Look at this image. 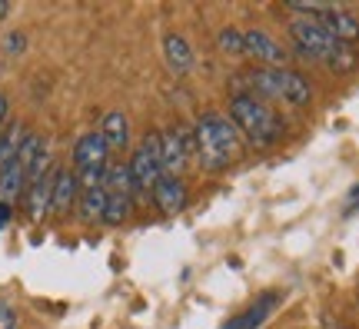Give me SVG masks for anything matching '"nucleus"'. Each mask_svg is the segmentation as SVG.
Returning a JSON list of instances; mask_svg holds the SVG:
<instances>
[{"label":"nucleus","instance_id":"nucleus-27","mask_svg":"<svg viewBox=\"0 0 359 329\" xmlns=\"http://www.w3.org/2000/svg\"><path fill=\"white\" fill-rule=\"evenodd\" d=\"M353 210H359V187L349 193V200H346V213H353Z\"/></svg>","mask_w":359,"mask_h":329},{"label":"nucleus","instance_id":"nucleus-6","mask_svg":"<svg viewBox=\"0 0 359 329\" xmlns=\"http://www.w3.org/2000/svg\"><path fill=\"white\" fill-rule=\"evenodd\" d=\"M107 156H110V147H107V140H103L100 130H87V133L74 143V166H77V170L107 166L110 163Z\"/></svg>","mask_w":359,"mask_h":329},{"label":"nucleus","instance_id":"nucleus-15","mask_svg":"<svg viewBox=\"0 0 359 329\" xmlns=\"http://www.w3.org/2000/svg\"><path fill=\"white\" fill-rule=\"evenodd\" d=\"M273 306H276V293H266V296H259V303H253L246 313L233 316L230 323H226V329H259L266 323L269 313H273Z\"/></svg>","mask_w":359,"mask_h":329},{"label":"nucleus","instance_id":"nucleus-28","mask_svg":"<svg viewBox=\"0 0 359 329\" xmlns=\"http://www.w3.org/2000/svg\"><path fill=\"white\" fill-rule=\"evenodd\" d=\"M7 110H11V103H7V97H4V93H0V123H4V120H7Z\"/></svg>","mask_w":359,"mask_h":329},{"label":"nucleus","instance_id":"nucleus-9","mask_svg":"<svg viewBox=\"0 0 359 329\" xmlns=\"http://www.w3.org/2000/svg\"><path fill=\"white\" fill-rule=\"evenodd\" d=\"M276 80H280V100H286L290 107H306L313 100V87L303 74L296 70H276Z\"/></svg>","mask_w":359,"mask_h":329},{"label":"nucleus","instance_id":"nucleus-4","mask_svg":"<svg viewBox=\"0 0 359 329\" xmlns=\"http://www.w3.org/2000/svg\"><path fill=\"white\" fill-rule=\"evenodd\" d=\"M290 34L296 40V51L303 53L306 60H330V53L336 51V43L339 40L330 37V30L320 24V20H313V17H296L293 24H290Z\"/></svg>","mask_w":359,"mask_h":329},{"label":"nucleus","instance_id":"nucleus-29","mask_svg":"<svg viewBox=\"0 0 359 329\" xmlns=\"http://www.w3.org/2000/svg\"><path fill=\"white\" fill-rule=\"evenodd\" d=\"M7 13H11V4H7V0H0V17H7Z\"/></svg>","mask_w":359,"mask_h":329},{"label":"nucleus","instance_id":"nucleus-24","mask_svg":"<svg viewBox=\"0 0 359 329\" xmlns=\"http://www.w3.org/2000/svg\"><path fill=\"white\" fill-rule=\"evenodd\" d=\"M24 43H27L24 34H7V40H4V51H7V53H20V51H24Z\"/></svg>","mask_w":359,"mask_h":329},{"label":"nucleus","instance_id":"nucleus-2","mask_svg":"<svg viewBox=\"0 0 359 329\" xmlns=\"http://www.w3.org/2000/svg\"><path fill=\"white\" fill-rule=\"evenodd\" d=\"M230 120L243 130L253 147H269V143H276L283 137V127H280V120L273 116V110H266L250 93H236L230 100Z\"/></svg>","mask_w":359,"mask_h":329},{"label":"nucleus","instance_id":"nucleus-8","mask_svg":"<svg viewBox=\"0 0 359 329\" xmlns=\"http://www.w3.org/2000/svg\"><path fill=\"white\" fill-rule=\"evenodd\" d=\"M80 196V183L74 170H60L53 173V200H50V213H67Z\"/></svg>","mask_w":359,"mask_h":329},{"label":"nucleus","instance_id":"nucleus-13","mask_svg":"<svg viewBox=\"0 0 359 329\" xmlns=\"http://www.w3.org/2000/svg\"><path fill=\"white\" fill-rule=\"evenodd\" d=\"M100 133H103V140H107V147H110V150H123V147H130V120H127V114H123V110H110V114L103 116Z\"/></svg>","mask_w":359,"mask_h":329},{"label":"nucleus","instance_id":"nucleus-21","mask_svg":"<svg viewBox=\"0 0 359 329\" xmlns=\"http://www.w3.org/2000/svg\"><path fill=\"white\" fill-rule=\"evenodd\" d=\"M217 47L226 57H246V43H243V30H236V27H223L217 34Z\"/></svg>","mask_w":359,"mask_h":329},{"label":"nucleus","instance_id":"nucleus-17","mask_svg":"<svg viewBox=\"0 0 359 329\" xmlns=\"http://www.w3.org/2000/svg\"><path fill=\"white\" fill-rule=\"evenodd\" d=\"M103 210H107V190H103V187H97V190H83L77 196V213H80V220L97 223V220H103Z\"/></svg>","mask_w":359,"mask_h":329},{"label":"nucleus","instance_id":"nucleus-22","mask_svg":"<svg viewBox=\"0 0 359 329\" xmlns=\"http://www.w3.org/2000/svg\"><path fill=\"white\" fill-rule=\"evenodd\" d=\"M253 90H257L259 97H269V100H280V80H276V70H269V67H263V70H253Z\"/></svg>","mask_w":359,"mask_h":329},{"label":"nucleus","instance_id":"nucleus-7","mask_svg":"<svg viewBox=\"0 0 359 329\" xmlns=\"http://www.w3.org/2000/svg\"><path fill=\"white\" fill-rule=\"evenodd\" d=\"M154 203L160 206V213L177 216L180 210L187 206V183H183V177H170V173H163L154 187Z\"/></svg>","mask_w":359,"mask_h":329},{"label":"nucleus","instance_id":"nucleus-26","mask_svg":"<svg viewBox=\"0 0 359 329\" xmlns=\"http://www.w3.org/2000/svg\"><path fill=\"white\" fill-rule=\"evenodd\" d=\"M11 216H13V206H11V203H0V229L11 223Z\"/></svg>","mask_w":359,"mask_h":329},{"label":"nucleus","instance_id":"nucleus-11","mask_svg":"<svg viewBox=\"0 0 359 329\" xmlns=\"http://www.w3.org/2000/svg\"><path fill=\"white\" fill-rule=\"evenodd\" d=\"M53 173H57V166H53L43 180H37V183H30V187H27V213H30V220H43V216L50 213Z\"/></svg>","mask_w":359,"mask_h":329},{"label":"nucleus","instance_id":"nucleus-3","mask_svg":"<svg viewBox=\"0 0 359 329\" xmlns=\"http://www.w3.org/2000/svg\"><path fill=\"white\" fill-rule=\"evenodd\" d=\"M130 177L137 193H154L156 180L163 177V153H160V133H147L143 143L130 156Z\"/></svg>","mask_w":359,"mask_h":329},{"label":"nucleus","instance_id":"nucleus-14","mask_svg":"<svg viewBox=\"0 0 359 329\" xmlns=\"http://www.w3.org/2000/svg\"><path fill=\"white\" fill-rule=\"evenodd\" d=\"M163 57H167V64L173 74H187L193 67V51L183 34H167V37H163Z\"/></svg>","mask_w":359,"mask_h":329},{"label":"nucleus","instance_id":"nucleus-5","mask_svg":"<svg viewBox=\"0 0 359 329\" xmlns=\"http://www.w3.org/2000/svg\"><path fill=\"white\" fill-rule=\"evenodd\" d=\"M243 43H246V57H257L269 70H286V51H283L276 40L269 37L266 30H243Z\"/></svg>","mask_w":359,"mask_h":329},{"label":"nucleus","instance_id":"nucleus-20","mask_svg":"<svg viewBox=\"0 0 359 329\" xmlns=\"http://www.w3.org/2000/svg\"><path fill=\"white\" fill-rule=\"evenodd\" d=\"M130 213H133V196H123V193H107L103 223H123Z\"/></svg>","mask_w":359,"mask_h":329},{"label":"nucleus","instance_id":"nucleus-10","mask_svg":"<svg viewBox=\"0 0 359 329\" xmlns=\"http://www.w3.org/2000/svg\"><path fill=\"white\" fill-rule=\"evenodd\" d=\"M320 24L330 30V37L339 40V43H353V40H359V20L353 17V13L339 11V7H333V11H326L320 17Z\"/></svg>","mask_w":359,"mask_h":329},{"label":"nucleus","instance_id":"nucleus-1","mask_svg":"<svg viewBox=\"0 0 359 329\" xmlns=\"http://www.w3.org/2000/svg\"><path fill=\"white\" fill-rule=\"evenodd\" d=\"M193 133H196V150H200L196 160L206 170H223V166L230 163V156H236V150H240L236 123L219 114H203L196 120Z\"/></svg>","mask_w":359,"mask_h":329},{"label":"nucleus","instance_id":"nucleus-18","mask_svg":"<svg viewBox=\"0 0 359 329\" xmlns=\"http://www.w3.org/2000/svg\"><path fill=\"white\" fill-rule=\"evenodd\" d=\"M103 190L107 193H123V196H133V177H130L127 163H107V177H103Z\"/></svg>","mask_w":359,"mask_h":329},{"label":"nucleus","instance_id":"nucleus-19","mask_svg":"<svg viewBox=\"0 0 359 329\" xmlns=\"http://www.w3.org/2000/svg\"><path fill=\"white\" fill-rule=\"evenodd\" d=\"M24 137H27V127H24V123H11L7 130H0V170L11 163L13 156H17V150H20Z\"/></svg>","mask_w":359,"mask_h":329},{"label":"nucleus","instance_id":"nucleus-23","mask_svg":"<svg viewBox=\"0 0 359 329\" xmlns=\"http://www.w3.org/2000/svg\"><path fill=\"white\" fill-rule=\"evenodd\" d=\"M330 70L333 74H349V70H356V64H359V57H356V51L349 47V43H336V51L330 53Z\"/></svg>","mask_w":359,"mask_h":329},{"label":"nucleus","instance_id":"nucleus-12","mask_svg":"<svg viewBox=\"0 0 359 329\" xmlns=\"http://www.w3.org/2000/svg\"><path fill=\"white\" fill-rule=\"evenodd\" d=\"M160 153H163V173H170V177H180L187 160H190L187 150H183V140H180L177 127L167 130V133H160Z\"/></svg>","mask_w":359,"mask_h":329},{"label":"nucleus","instance_id":"nucleus-25","mask_svg":"<svg viewBox=\"0 0 359 329\" xmlns=\"http://www.w3.org/2000/svg\"><path fill=\"white\" fill-rule=\"evenodd\" d=\"M0 329H17V313L11 306H0Z\"/></svg>","mask_w":359,"mask_h":329},{"label":"nucleus","instance_id":"nucleus-16","mask_svg":"<svg viewBox=\"0 0 359 329\" xmlns=\"http://www.w3.org/2000/svg\"><path fill=\"white\" fill-rule=\"evenodd\" d=\"M20 193H27V170L17 160H11V163L0 170V203H11L20 196Z\"/></svg>","mask_w":359,"mask_h":329}]
</instances>
